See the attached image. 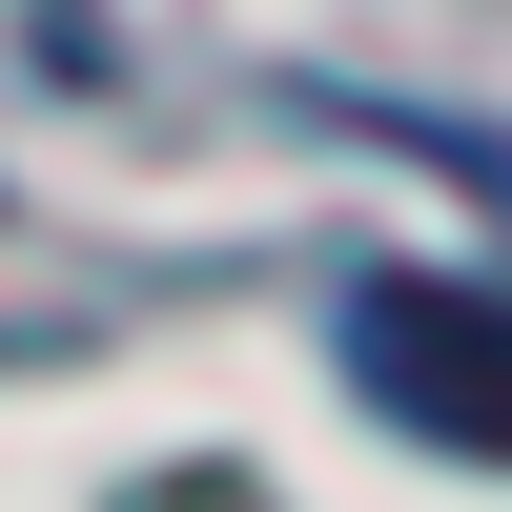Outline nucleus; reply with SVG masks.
Masks as SVG:
<instances>
[{
    "instance_id": "f257e3e1",
    "label": "nucleus",
    "mask_w": 512,
    "mask_h": 512,
    "mask_svg": "<svg viewBox=\"0 0 512 512\" xmlns=\"http://www.w3.org/2000/svg\"><path fill=\"white\" fill-rule=\"evenodd\" d=\"M349 390L431 451H512V287H451V267H369L349 287Z\"/></svg>"
}]
</instances>
